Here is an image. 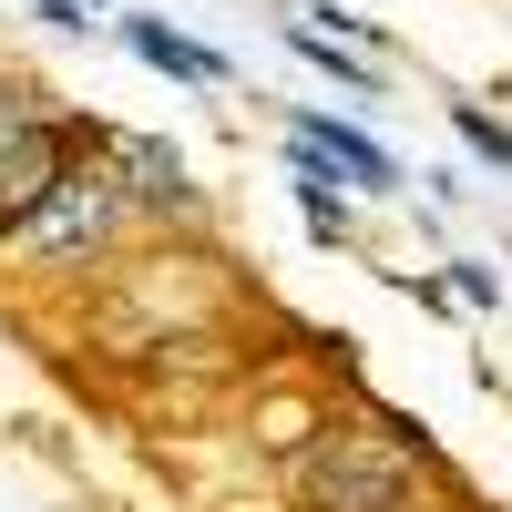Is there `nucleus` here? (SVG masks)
Instances as JSON below:
<instances>
[{"mask_svg": "<svg viewBox=\"0 0 512 512\" xmlns=\"http://www.w3.org/2000/svg\"><path fill=\"white\" fill-rule=\"evenodd\" d=\"M287 502L297 512H420L431 502V451L369 420H328V431L287 461Z\"/></svg>", "mask_w": 512, "mask_h": 512, "instance_id": "obj_1", "label": "nucleus"}, {"mask_svg": "<svg viewBox=\"0 0 512 512\" xmlns=\"http://www.w3.org/2000/svg\"><path fill=\"white\" fill-rule=\"evenodd\" d=\"M123 216H134V205L113 195V175L93 164V144H82V164H72V175L31 205L21 226H0V246H11L21 267H93V256L123 236Z\"/></svg>", "mask_w": 512, "mask_h": 512, "instance_id": "obj_2", "label": "nucleus"}, {"mask_svg": "<svg viewBox=\"0 0 512 512\" xmlns=\"http://www.w3.org/2000/svg\"><path fill=\"white\" fill-rule=\"evenodd\" d=\"M82 144H93V164L113 175V195L134 205V216H195V164L164 144V134H144V123H82Z\"/></svg>", "mask_w": 512, "mask_h": 512, "instance_id": "obj_3", "label": "nucleus"}, {"mask_svg": "<svg viewBox=\"0 0 512 512\" xmlns=\"http://www.w3.org/2000/svg\"><path fill=\"white\" fill-rule=\"evenodd\" d=\"M72 164H82V134H72L62 113H31L21 134L0 144V226H21L31 205H41V195H52V185L72 175Z\"/></svg>", "mask_w": 512, "mask_h": 512, "instance_id": "obj_4", "label": "nucleus"}, {"mask_svg": "<svg viewBox=\"0 0 512 512\" xmlns=\"http://www.w3.org/2000/svg\"><path fill=\"white\" fill-rule=\"evenodd\" d=\"M287 144H297V154H318L328 175H349L359 195H379V185L400 175V164H390V144H369L359 123H338V113H297V123H287Z\"/></svg>", "mask_w": 512, "mask_h": 512, "instance_id": "obj_5", "label": "nucleus"}, {"mask_svg": "<svg viewBox=\"0 0 512 512\" xmlns=\"http://www.w3.org/2000/svg\"><path fill=\"white\" fill-rule=\"evenodd\" d=\"M123 52H134V62H154L164 82H226V52H205V41L164 31V21H123Z\"/></svg>", "mask_w": 512, "mask_h": 512, "instance_id": "obj_6", "label": "nucleus"}, {"mask_svg": "<svg viewBox=\"0 0 512 512\" xmlns=\"http://www.w3.org/2000/svg\"><path fill=\"white\" fill-rule=\"evenodd\" d=\"M297 216H308V236H349V195H338V175H328V164L318 154H297Z\"/></svg>", "mask_w": 512, "mask_h": 512, "instance_id": "obj_7", "label": "nucleus"}, {"mask_svg": "<svg viewBox=\"0 0 512 512\" xmlns=\"http://www.w3.org/2000/svg\"><path fill=\"white\" fill-rule=\"evenodd\" d=\"M287 52H297V62H318L328 82H349V93H379V72H369L359 52H338V41H328L318 21H287Z\"/></svg>", "mask_w": 512, "mask_h": 512, "instance_id": "obj_8", "label": "nucleus"}, {"mask_svg": "<svg viewBox=\"0 0 512 512\" xmlns=\"http://www.w3.org/2000/svg\"><path fill=\"white\" fill-rule=\"evenodd\" d=\"M451 134H461V144H472L482 164H502V175H512V134H502V123H492L482 103H461V113H451Z\"/></svg>", "mask_w": 512, "mask_h": 512, "instance_id": "obj_9", "label": "nucleus"}, {"mask_svg": "<svg viewBox=\"0 0 512 512\" xmlns=\"http://www.w3.org/2000/svg\"><path fill=\"white\" fill-rule=\"evenodd\" d=\"M451 287H461V297H472V308H502V277H492V267H461Z\"/></svg>", "mask_w": 512, "mask_h": 512, "instance_id": "obj_10", "label": "nucleus"}, {"mask_svg": "<svg viewBox=\"0 0 512 512\" xmlns=\"http://www.w3.org/2000/svg\"><path fill=\"white\" fill-rule=\"evenodd\" d=\"M21 123H31V103H21V82H0V144H11Z\"/></svg>", "mask_w": 512, "mask_h": 512, "instance_id": "obj_11", "label": "nucleus"}]
</instances>
